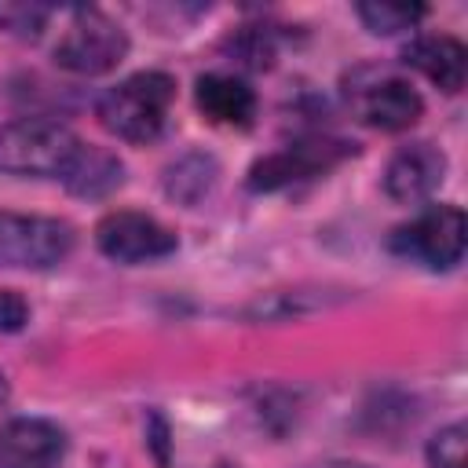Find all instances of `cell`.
I'll list each match as a JSON object with an SVG mask.
<instances>
[{"label": "cell", "mask_w": 468, "mask_h": 468, "mask_svg": "<svg viewBox=\"0 0 468 468\" xmlns=\"http://www.w3.org/2000/svg\"><path fill=\"white\" fill-rule=\"evenodd\" d=\"M80 139L69 124L51 117H22L0 128V172L62 179L80 154Z\"/></svg>", "instance_id": "obj_2"}, {"label": "cell", "mask_w": 468, "mask_h": 468, "mask_svg": "<svg viewBox=\"0 0 468 468\" xmlns=\"http://www.w3.org/2000/svg\"><path fill=\"white\" fill-rule=\"evenodd\" d=\"M347 154H355L351 143L344 139H300L271 157H260L252 168H249V190H282L289 183H300V179H311V176H322L329 172L333 165H340Z\"/></svg>", "instance_id": "obj_7"}, {"label": "cell", "mask_w": 468, "mask_h": 468, "mask_svg": "<svg viewBox=\"0 0 468 468\" xmlns=\"http://www.w3.org/2000/svg\"><path fill=\"white\" fill-rule=\"evenodd\" d=\"M197 110L223 128H249L256 117V91L234 73H205L194 88Z\"/></svg>", "instance_id": "obj_12"}, {"label": "cell", "mask_w": 468, "mask_h": 468, "mask_svg": "<svg viewBox=\"0 0 468 468\" xmlns=\"http://www.w3.org/2000/svg\"><path fill=\"white\" fill-rule=\"evenodd\" d=\"M464 212L457 205H428L410 223L395 227L388 249L428 271H450L464 256Z\"/></svg>", "instance_id": "obj_3"}, {"label": "cell", "mask_w": 468, "mask_h": 468, "mask_svg": "<svg viewBox=\"0 0 468 468\" xmlns=\"http://www.w3.org/2000/svg\"><path fill=\"white\" fill-rule=\"evenodd\" d=\"M212 183H216V161L205 154H190L168 168V194L183 197V190H186V205H194L201 194H208Z\"/></svg>", "instance_id": "obj_14"}, {"label": "cell", "mask_w": 468, "mask_h": 468, "mask_svg": "<svg viewBox=\"0 0 468 468\" xmlns=\"http://www.w3.org/2000/svg\"><path fill=\"white\" fill-rule=\"evenodd\" d=\"M362 26L377 37H395V33H406L413 29L420 18H424V7L420 4H358L355 7Z\"/></svg>", "instance_id": "obj_15"}, {"label": "cell", "mask_w": 468, "mask_h": 468, "mask_svg": "<svg viewBox=\"0 0 468 468\" xmlns=\"http://www.w3.org/2000/svg\"><path fill=\"white\" fill-rule=\"evenodd\" d=\"M66 431L44 417H11L0 428V468H58Z\"/></svg>", "instance_id": "obj_8"}, {"label": "cell", "mask_w": 468, "mask_h": 468, "mask_svg": "<svg viewBox=\"0 0 468 468\" xmlns=\"http://www.w3.org/2000/svg\"><path fill=\"white\" fill-rule=\"evenodd\" d=\"M73 227L58 216L0 212V267L48 271L73 252Z\"/></svg>", "instance_id": "obj_5"}, {"label": "cell", "mask_w": 468, "mask_h": 468, "mask_svg": "<svg viewBox=\"0 0 468 468\" xmlns=\"http://www.w3.org/2000/svg\"><path fill=\"white\" fill-rule=\"evenodd\" d=\"M95 245L102 256L117 260V263H154V260H165L176 252V234L146 216V212H132V208H121V212H106L95 227Z\"/></svg>", "instance_id": "obj_6"}, {"label": "cell", "mask_w": 468, "mask_h": 468, "mask_svg": "<svg viewBox=\"0 0 468 468\" xmlns=\"http://www.w3.org/2000/svg\"><path fill=\"white\" fill-rule=\"evenodd\" d=\"M431 468H464V424H446L428 442Z\"/></svg>", "instance_id": "obj_16"}, {"label": "cell", "mask_w": 468, "mask_h": 468, "mask_svg": "<svg viewBox=\"0 0 468 468\" xmlns=\"http://www.w3.org/2000/svg\"><path fill=\"white\" fill-rule=\"evenodd\" d=\"M402 62L413 66L417 73H424L435 88H442L446 95H457L464 88V73H468V51L461 40L446 37V33H428V37H413L402 51Z\"/></svg>", "instance_id": "obj_11"}, {"label": "cell", "mask_w": 468, "mask_h": 468, "mask_svg": "<svg viewBox=\"0 0 468 468\" xmlns=\"http://www.w3.org/2000/svg\"><path fill=\"white\" fill-rule=\"evenodd\" d=\"M172 99H176V80L161 69H143L124 77L117 88H110L99 99L95 113L110 135L124 143H154L168 124Z\"/></svg>", "instance_id": "obj_1"}, {"label": "cell", "mask_w": 468, "mask_h": 468, "mask_svg": "<svg viewBox=\"0 0 468 468\" xmlns=\"http://www.w3.org/2000/svg\"><path fill=\"white\" fill-rule=\"evenodd\" d=\"M311 468H369V464H358V461H325V464H311Z\"/></svg>", "instance_id": "obj_19"}, {"label": "cell", "mask_w": 468, "mask_h": 468, "mask_svg": "<svg viewBox=\"0 0 468 468\" xmlns=\"http://www.w3.org/2000/svg\"><path fill=\"white\" fill-rule=\"evenodd\" d=\"M48 7H29V4H7L0 7V26L15 37H37L48 22Z\"/></svg>", "instance_id": "obj_17"}, {"label": "cell", "mask_w": 468, "mask_h": 468, "mask_svg": "<svg viewBox=\"0 0 468 468\" xmlns=\"http://www.w3.org/2000/svg\"><path fill=\"white\" fill-rule=\"evenodd\" d=\"M355 110L366 124L380 128V132H406L410 124L420 121L424 113V99L417 95V88L402 77H380L373 84H366L355 99Z\"/></svg>", "instance_id": "obj_10"}, {"label": "cell", "mask_w": 468, "mask_h": 468, "mask_svg": "<svg viewBox=\"0 0 468 468\" xmlns=\"http://www.w3.org/2000/svg\"><path fill=\"white\" fill-rule=\"evenodd\" d=\"M11 399V384H7V377H4V369H0V406Z\"/></svg>", "instance_id": "obj_20"}, {"label": "cell", "mask_w": 468, "mask_h": 468, "mask_svg": "<svg viewBox=\"0 0 468 468\" xmlns=\"http://www.w3.org/2000/svg\"><path fill=\"white\" fill-rule=\"evenodd\" d=\"M121 179H124V165H121L110 150H102V146H88V143L80 146L77 161H73L69 172L62 176L66 190L77 194V197H102V194L117 190Z\"/></svg>", "instance_id": "obj_13"}, {"label": "cell", "mask_w": 468, "mask_h": 468, "mask_svg": "<svg viewBox=\"0 0 468 468\" xmlns=\"http://www.w3.org/2000/svg\"><path fill=\"white\" fill-rule=\"evenodd\" d=\"M29 322V303L18 289H0V333H18Z\"/></svg>", "instance_id": "obj_18"}, {"label": "cell", "mask_w": 468, "mask_h": 468, "mask_svg": "<svg viewBox=\"0 0 468 468\" xmlns=\"http://www.w3.org/2000/svg\"><path fill=\"white\" fill-rule=\"evenodd\" d=\"M446 176V157L439 146L431 143H410L402 150H395V157L384 168V190L391 201L402 205H417L424 197H431L439 190Z\"/></svg>", "instance_id": "obj_9"}, {"label": "cell", "mask_w": 468, "mask_h": 468, "mask_svg": "<svg viewBox=\"0 0 468 468\" xmlns=\"http://www.w3.org/2000/svg\"><path fill=\"white\" fill-rule=\"evenodd\" d=\"M124 55H128V33L95 7L73 11L66 33L55 44V66L77 77H102L117 69Z\"/></svg>", "instance_id": "obj_4"}]
</instances>
